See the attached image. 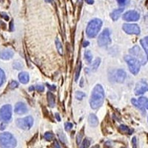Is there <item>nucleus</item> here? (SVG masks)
I'll use <instances>...</instances> for the list:
<instances>
[{
	"mask_svg": "<svg viewBox=\"0 0 148 148\" xmlns=\"http://www.w3.org/2000/svg\"><path fill=\"white\" fill-rule=\"evenodd\" d=\"M104 100V90L101 84H96L91 93L90 105L92 110H97L101 107Z\"/></svg>",
	"mask_w": 148,
	"mask_h": 148,
	"instance_id": "obj_1",
	"label": "nucleus"
},
{
	"mask_svg": "<svg viewBox=\"0 0 148 148\" xmlns=\"http://www.w3.org/2000/svg\"><path fill=\"white\" fill-rule=\"evenodd\" d=\"M16 144V140L11 133L5 132L0 134V147L1 148H15Z\"/></svg>",
	"mask_w": 148,
	"mask_h": 148,
	"instance_id": "obj_2",
	"label": "nucleus"
},
{
	"mask_svg": "<svg viewBox=\"0 0 148 148\" xmlns=\"http://www.w3.org/2000/svg\"><path fill=\"white\" fill-rule=\"evenodd\" d=\"M102 25V21L99 18H94L88 23L86 28V34L90 38H94L99 32Z\"/></svg>",
	"mask_w": 148,
	"mask_h": 148,
	"instance_id": "obj_3",
	"label": "nucleus"
},
{
	"mask_svg": "<svg viewBox=\"0 0 148 148\" xmlns=\"http://www.w3.org/2000/svg\"><path fill=\"white\" fill-rule=\"evenodd\" d=\"M130 53L133 56V57L136 58L137 60L141 63V64H146L148 60V56L147 55L145 51H143L139 46L136 45L132 47L130 50Z\"/></svg>",
	"mask_w": 148,
	"mask_h": 148,
	"instance_id": "obj_4",
	"label": "nucleus"
},
{
	"mask_svg": "<svg viewBox=\"0 0 148 148\" xmlns=\"http://www.w3.org/2000/svg\"><path fill=\"white\" fill-rule=\"evenodd\" d=\"M125 60L128 64L130 71L134 75H136L140 71L141 63L136 58L133 57L131 56H126L125 57Z\"/></svg>",
	"mask_w": 148,
	"mask_h": 148,
	"instance_id": "obj_5",
	"label": "nucleus"
},
{
	"mask_svg": "<svg viewBox=\"0 0 148 148\" xmlns=\"http://www.w3.org/2000/svg\"><path fill=\"white\" fill-rule=\"evenodd\" d=\"M34 125V119L32 116H27L25 118L18 119L16 120V125L24 130H28Z\"/></svg>",
	"mask_w": 148,
	"mask_h": 148,
	"instance_id": "obj_6",
	"label": "nucleus"
},
{
	"mask_svg": "<svg viewBox=\"0 0 148 148\" xmlns=\"http://www.w3.org/2000/svg\"><path fill=\"white\" fill-rule=\"evenodd\" d=\"M98 45L100 47H106L110 43V32L108 29H104L98 38Z\"/></svg>",
	"mask_w": 148,
	"mask_h": 148,
	"instance_id": "obj_7",
	"label": "nucleus"
},
{
	"mask_svg": "<svg viewBox=\"0 0 148 148\" xmlns=\"http://www.w3.org/2000/svg\"><path fill=\"white\" fill-rule=\"evenodd\" d=\"M0 117L4 121H9L12 117V108L10 104H5L0 109Z\"/></svg>",
	"mask_w": 148,
	"mask_h": 148,
	"instance_id": "obj_8",
	"label": "nucleus"
},
{
	"mask_svg": "<svg viewBox=\"0 0 148 148\" xmlns=\"http://www.w3.org/2000/svg\"><path fill=\"white\" fill-rule=\"evenodd\" d=\"M135 94L137 96L144 94L145 92H148V84L145 80L141 79L136 83L134 89Z\"/></svg>",
	"mask_w": 148,
	"mask_h": 148,
	"instance_id": "obj_9",
	"label": "nucleus"
},
{
	"mask_svg": "<svg viewBox=\"0 0 148 148\" xmlns=\"http://www.w3.org/2000/svg\"><path fill=\"white\" fill-rule=\"evenodd\" d=\"M123 30L127 34H134V35H138L140 34L141 30L136 24H124L122 27Z\"/></svg>",
	"mask_w": 148,
	"mask_h": 148,
	"instance_id": "obj_10",
	"label": "nucleus"
},
{
	"mask_svg": "<svg viewBox=\"0 0 148 148\" xmlns=\"http://www.w3.org/2000/svg\"><path fill=\"white\" fill-rule=\"evenodd\" d=\"M140 15L136 10H128L123 15V18L127 22H136L139 19Z\"/></svg>",
	"mask_w": 148,
	"mask_h": 148,
	"instance_id": "obj_11",
	"label": "nucleus"
},
{
	"mask_svg": "<svg viewBox=\"0 0 148 148\" xmlns=\"http://www.w3.org/2000/svg\"><path fill=\"white\" fill-rule=\"evenodd\" d=\"M127 77V74L123 70H116L113 74V80L119 83H123Z\"/></svg>",
	"mask_w": 148,
	"mask_h": 148,
	"instance_id": "obj_12",
	"label": "nucleus"
},
{
	"mask_svg": "<svg viewBox=\"0 0 148 148\" xmlns=\"http://www.w3.org/2000/svg\"><path fill=\"white\" fill-rule=\"evenodd\" d=\"M15 113L18 115L25 114L27 112V108L26 104L23 102H18L15 105Z\"/></svg>",
	"mask_w": 148,
	"mask_h": 148,
	"instance_id": "obj_13",
	"label": "nucleus"
},
{
	"mask_svg": "<svg viewBox=\"0 0 148 148\" xmlns=\"http://www.w3.org/2000/svg\"><path fill=\"white\" fill-rule=\"evenodd\" d=\"M14 55V51L9 49H6V50H3L0 52V58L4 60H8L13 58Z\"/></svg>",
	"mask_w": 148,
	"mask_h": 148,
	"instance_id": "obj_14",
	"label": "nucleus"
},
{
	"mask_svg": "<svg viewBox=\"0 0 148 148\" xmlns=\"http://www.w3.org/2000/svg\"><path fill=\"white\" fill-rule=\"evenodd\" d=\"M124 11V9L123 8H119L116 9V10H113L112 13L110 14V17L112 18L113 21H117L119 18V17L121 16L122 12Z\"/></svg>",
	"mask_w": 148,
	"mask_h": 148,
	"instance_id": "obj_15",
	"label": "nucleus"
},
{
	"mask_svg": "<svg viewBox=\"0 0 148 148\" xmlns=\"http://www.w3.org/2000/svg\"><path fill=\"white\" fill-rule=\"evenodd\" d=\"M18 77L20 82L22 83V84H27V83H28L29 79H30L28 73L25 72L20 73L18 74Z\"/></svg>",
	"mask_w": 148,
	"mask_h": 148,
	"instance_id": "obj_16",
	"label": "nucleus"
},
{
	"mask_svg": "<svg viewBox=\"0 0 148 148\" xmlns=\"http://www.w3.org/2000/svg\"><path fill=\"white\" fill-rule=\"evenodd\" d=\"M88 121H89V124L90 126L92 127H96L99 124V120L98 118L95 116L94 114H90L89 116V118H88Z\"/></svg>",
	"mask_w": 148,
	"mask_h": 148,
	"instance_id": "obj_17",
	"label": "nucleus"
},
{
	"mask_svg": "<svg viewBox=\"0 0 148 148\" xmlns=\"http://www.w3.org/2000/svg\"><path fill=\"white\" fill-rule=\"evenodd\" d=\"M47 101L49 106L51 108H54L55 106V97L51 92H47Z\"/></svg>",
	"mask_w": 148,
	"mask_h": 148,
	"instance_id": "obj_18",
	"label": "nucleus"
},
{
	"mask_svg": "<svg viewBox=\"0 0 148 148\" xmlns=\"http://www.w3.org/2000/svg\"><path fill=\"white\" fill-rule=\"evenodd\" d=\"M140 43H141V46L143 47L145 52L148 56V36H146L142 39H141Z\"/></svg>",
	"mask_w": 148,
	"mask_h": 148,
	"instance_id": "obj_19",
	"label": "nucleus"
},
{
	"mask_svg": "<svg viewBox=\"0 0 148 148\" xmlns=\"http://www.w3.org/2000/svg\"><path fill=\"white\" fill-rule=\"evenodd\" d=\"M138 102L140 103L141 106L143 107L144 108H146L147 110H148V99L146 97H144V96H141L138 99Z\"/></svg>",
	"mask_w": 148,
	"mask_h": 148,
	"instance_id": "obj_20",
	"label": "nucleus"
},
{
	"mask_svg": "<svg viewBox=\"0 0 148 148\" xmlns=\"http://www.w3.org/2000/svg\"><path fill=\"white\" fill-rule=\"evenodd\" d=\"M56 49H57L58 52L60 55H62L63 54V47H62V45L61 43V42L59 41V39L58 38L56 39Z\"/></svg>",
	"mask_w": 148,
	"mask_h": 148,
	"instance_id": "obj_21",
	"label": "nucleus"
},
{
	"mask_svg": "<svg viewBox=\"0 0 148 148\" xmlns=\"http://www.w3.org/2000/svg\"><path fill=\"white\" fill-rule=\"evenodd\" d=\"M92 55L91 53V52L90 51H86L84 52V59L87 62L88 64H90V63L92 62Z\"/></svg>",
	"mask_w": 148,
	"mask_h": 148,
	"instance_id": "obj_22",
	"label": "nucleus"
},
{
	"mask_svg": "<svg viewBox=\"0 0 148 148\" xmlns=\"http://www.w3.org/2000/svg\"><path fill=\"white\" fill-rule=\"evenodd\" d=\"M131 101H132V103H133V105H134V106H136L137 108H138V109H139L140 110H141V112H142V113H145V108H144L143 107L141 106V104H140V103L138 102V100L135 99H133L131 100Z\"/></svg>",
	"mask_w": 148,
	"mask_h": 148,
	"instance_id": "obj_23",
	"label": "nucleus"
},
{
	"mask_svg": "<svg viewBox=\"0 0 148 148\" xmlns=\"http://www.w3.org/2000/svg\"><path fill=\"white\" fill-rule=\"evenodd\" d=\"M120 130H121V131L123 132V133H128V134H132V133H133V130L130 129L128 127L125 126V125H121L120 126Z\"/></svg>",
	"mask_w": 148,
	"mask_h": 148,
	"instance_id": "obj_24",
	"label": "nucleus"
},
{
	"mask_svg": "<svg viewBox=\"0 0 148 148\" xmlns=\"http://www.w3.org/2000/svg\"><path fill=\"white\" fill-rule=\"evenodd\" d=\"M100 63H101V59H100V58H97L94 61V62L92 64V69L93 71H96L98 69L99 66L100 65Z\"/></svg>",
	"mask_w": 148,
	"mask_h": 148,
	"instance_id": "obj_25",
	"label": "nucleus"
},
{
	"mask_svg": "<svg viewBox=\"0 0 148 148\" xmlns=\"http://www.w3.org/2000/svg\"><path fill=\"white\" fill-rule=\"evenodd\" d=\"M5 72L3 71V70H2L0 68V87L3 84V83L5 82Z\"/></svg>",
	"mask_w": 148,
	"mask_h": 148,
	"instance_id": "obj_26",
	"label": "nucleus"
},
{
	"mask_svg": "<svg viewBox=\"0 0 148 148\" xmlns=\"http://www.w3.org/2000/svg\"><path fill=\"white\" fill-rule=\"evenodd\" d=\"M81 69H82V63L81 62H79V65H78L77 68H76V76H75V81H78V79L79 77V74H80V72H81Z\"/></svg>",
	"mask_w": 148,
	"mask_h": 148,
	"instance_id": "obj_27",
	"label": "nucleus"
},
{
	"mask_svg": "<svg viewBox=\"0 0 148 148\" xmlns=\"http://www.w3.org/2000/svg\"><path fill=\"white\" fill-rule=\"evenodd\" d=\"M90 145V141L88 138H85V139L83 141V142L82 143L81 147L80 148H88L89 147Z\"/></svg>",
	"mask_w": 148,
	"mask_h": 148,
	"instance_id": "obj_28",
	"label": "nucleus"
},
{
	"mask_svg": "<svg viewBox=\"0 0 148 148\" xmlns=\"http://www.w3.org/2000/svg\"><path fill=\"white\" fill-rule=\"evenodd\" d=\"M44 137L46 140H47V141H51V140H53V138L54 135L52 133H51V132H47V133H45Z\"/></svg>",
	"mask_w": 148,
	"mask_h": 148,
	"instance_id": "obj_29",
	"label": "nucleus"
},
{
	"mask_svg": "<svg viewBox=\"0 0 148 148\" xmlns=\"http://www.w3.org/2000/svg\"><path fill=\"white\" fill-rule=\"evenodd\" d=\"M75 96H76V98L78 100H82L85 96V94L83 92H82V91H77Z\"/></svg>",
	"mask_w": 148,
	"mask_h": 148,
	"instance_id": "obj_30",
	"label": "nucleus"
},
{
	"mask_svg": "<svg viewBox=\"0 0 148 148\" xmlns=\"http://www.w3.org/2000/svg\"><path fill=\"white\" fill-rule=\"evenodd\" d=\"M14 68H16V69L20 70V69H22L23 64H22L21 62H16L14 64Z\"/></svg>",
	"mask_w": 148,
	"mask_h": 148,
	"instance_id": "obj_31",
	"label": "nucleus"
},
{
	"mask_svg": "<svg viewBox=\"0 0 148 148\" xmlns=\"http://www.w3.org/2000/svg\"><path fill=\"white\" fill-rule=\"evenodd\" d=\"M64 128L66 131H69L73 128V124L71 122H67L64 124Z\"/></svg>",
	"mask_w": 148,
	"mask_h": 148,
	"instance_id": "obj_32",
	"label": "nucleus"
},
{
	"mask_svg": "<svg viewBox=\"0 0 148 148\" xmlns=\"http://www.w3.org/2000/svg\"><path fill=\"white\" fill-rule=\"evenodd\" d=\"M82 139V133H78L77 136H76V143H77V145H80Z\"/></svg>",
	"mask_w": 148,
	"mask_h": 148,
	"instance_id": "obj_33",
	"label": "nucleus"
},
{
	"mask_svg": "<svg viewBox=\"0 0 148 148\" xmlns=\"http://www.w3.org/2000/svg\"><path fill=\"white\" fill-rule=\"evenodd\" d=\"M18 86V83H17V82L13 81L10 82V89H15V88H16Z\"/></svg>",
	"mask_w": 148,
	"mask_h": 148,
	"instance_id": "obj_34",
	"label": "nucleus"
},
{
	"mask_svg": "<svg viewBox=\"0 0 148 148\" xmlns=\"http://www.w3.org/2000/svg\"><path fill=\"white\" fill-rule=\"evenodd\" d=\"M132 145H133V148H136V147H137L136 137H133V139H132Z\"/></svg>",
	"mask_w": 148,
	"mask_h": 148,
	"instance_id": "obj_35",
	"label": "nucleus"
},
{
	"mask_svg": "<svg viewBox=\"0 0 148 148\" xmlns=\"http://www.w3.org/2000/svg\"><path fill=\"white\" fill-rule=\"evenodd\" d=\"M36 89L37 90L39 91V92H43L45 90V87L43 85H37L36 88Z\"/></svg>",
	"mask_w": 148,
	"mask_h": 148,
	"instance_id": "obj_36",
	"label": "nucleus"
},
{
	"mask_svg": "<svg viewBox=\"0 0 148 148\" xmlns=\"http://www.w3.org/2000/svg\"><path fill=\"white\" fill-rule=\"evenodd\" d=\"M127 1V0H117V2H118L119 5H121V6L126 5Z\"/></svg>",
	"mask_w": 148,
	"mask_h": 148,
	"instance_id": "obj_37",
	"label": "nucleus"
},
{
	"mask_svg": "<svg viewBox=\"0 0 148 148\" xmlns=\"http://www.w3.org/2000/svg\"><path fill=\"white\" fill-rule=\"evenodd\" d=\"M53 147L54 148H62L61 147V145H59V143L57 141H55L53 143Z\"/></svg>",
	"mask_w": 148,
	"mask_h": 148,
	"instance_id": "obj_38",
	"label": "nucleus"
},
{
	"mask_svg": "<svg viewBox=\"0 0 148 148\" xmlns=\"http://www.w3.org/2000/svg\"><path fill=\"white\" fill-rule=\"evenodd\" d=\"M47 87H48V88L50 90H51V91H53V90H56V86L55 85H49L48 84H47Z\"/></svg>",
	"mask_w": 148,
	"mask_h": 148,
	"instance_id": "obj_39",
	"label": "nucleus"
},
{
	"mask_svg": "<svg viewBox=\"0 0 148 148\" xmlns=\"http://www.w3.org/2000/svg\"><path fill=\"white\" fill-rule=\"evenodd\" d=\"M85 2L89 5H92V4L94 3V0H85Z\"/></svg>",
	"mask_w": 148,
	"mask_h": 148,
	"instance_id": "obj_40",
	"label": "nucleus"
},
{
	"mask_svg": "<svg viewBox=\"0 0 148 148\" xmlns=\"http://www.w3.org/2000/svg\"><path fill=\"white\" fill-rule=\"evenodd\" d=\"M55 116H56V119H57L59 121H61V119H60V116H59V113H56Z\"/></svg>",
	"mask_w": 148,
	"mask_h": 148,
	"instance_id": "obj_41",
	"label": "nucleus"
},
{
	"mask_svg": "<svg viewBox=\"0 0 148 148\" xmlns=\"http://www.w3.org/2000/svg\"><path fill=\"white\" fill-rule=\"evenodd\" d=\"M88 45H89V42H88V41H87V42H84V45H83V46H84V47H87V46H88Z\"/></svg>",
	"mask_w": 148,
	"mask_h": 148,
	"instance_id": "obj_42",
	"label": "nucleus"
},
{
	"mask_svg": "<svg viewBox=\"0 0 148 148\" xmlns=\"http://www.w3.org/2000/svg\"><path fill=\"white\" fill-rule=\"evenodd\" d=\"M79 84H80V86H81L82 88V87H83V79H81V83H80Z\"/></svg>",
	"mask_w": 148,
	"mask_h": 148,
	"instance_id": "obj_43",
	"label": "nucleus"
},
{
	"mask_svg": "<svg viewBox=\"0 0 148 148\" xmlns=\"http://www.w3.org/2000/svg\"><path fill=\"white\" fill-rule=\"evenodd\" d=\"M10 30H13V22H10Z\"/></svg>",
	"mask_w": 148,
	"mask_h": 148,
	"instance_id": "obj_44",
	"label": "nucleus"
},
{
	"mask_svg": "<svg viewBox=\"0 0 148 148\" xmlns=\"http://www.w3.org/2000/svg\"><path fill=\"white\" fill-rule=\"evenodd\" d=\"M46 2H47V3H51V2H53V0H45Z\"/></svg>",
	"mask_w": 148,
	"mask_h": 148,
	"instance_id": "obj_45",
	"label": "nucleus"
},
{
	"mask_svg": "<svg viewBox=\"0 0 148 148\" xmlns=\"http://www.w3.org/2000/svg\"><path fill=\"white\" fill-rule=\"evenodd\" d=\"M34 90V87H33V86H31V87H30V88H29V90H30V91Z\"/></svg>",
	"mask_w": 148,
	"mask_h": 148,
	"instance_id": "obj_46",
	"label": "nucleus"
},
{
	"mask_svg": "<svg viewBox=\"0 0 148 148\" xmlns=\"http://www.w3.org/2000/svg\"><path fill=\"white\" fill-rule=\"evenodd\" d=\"M78 2H82V0H78Z\"/></svg>",
	"mask_w": 148,
	"mask_h": 148,
	"instance_id": "obj_47",
	"label": "nucleus"
},
{
	"mask_svg": "<svg viewBox=\"0 0 148 148\" xmlns=\"http://www.w3.org/2000/svg\"><path fill=\"white\" fill-rule=\"evenodd\" d=\"M92 148H99V147L96 146V147H92Z\"/></svg>",
	"mask_w": 148,
	"mask_h": 148,
	"instance_id": "obj_48",
	"label": "nucleus"
},
{
	"mask_svg": "<svg viewBox=\"0 0 148 148\" xmlns=\"http://www.w3.org/2000/svg\"><path fill=\"white\" fill-rule=\"evenodd\" d=\"M122 148H125V147H122Z\"/></svg>",
	"mask_w": 148,
	"mask_h": 148,
	"instance_id": "obj_49",
	"label": "nucleus"
}]
</instances>
